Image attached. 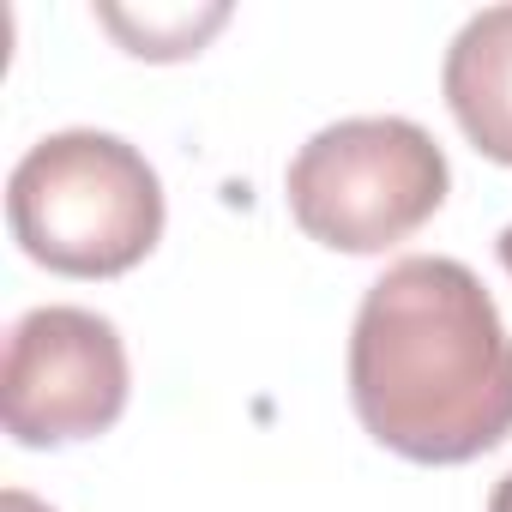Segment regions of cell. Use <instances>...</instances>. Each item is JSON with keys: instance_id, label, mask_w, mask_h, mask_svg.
Returning a JSON list of instances; mask_svg holds the SVG:
<instances>
[{"instance_id": "obj_8", "label": "cell", "mask_w": 512, "mask_h": 512, "mask_svg": "<svg viewBox=\"0 0 512 512\" xmlns=\"http://www.w3.org/2000/svg\"><path fill=\"white\" fill-rule=\"evenodd\" d=\"M488 512H512V470L494 482V494H488Z\"/></svg>"}, {"instance_id": "obj_3", "label": "cell", "mask_w": 512, "mask_h": 512, "mask_svg": "<svg viewBox=\"0 0 512 512\" xmlns=\"http://www.w3.org/2000/svg\"><path fill=\"white\" fill-rule=\"evenodd\" d=\"M452 169L428 127L404 115H350L320 127L284 175L290 217L332 253H386L446 205Z\"/></svg>"}, {"instance_id": "obj_6", "label": "cell", "mask_w": 512, "mask_h": 512, "mask_svg": "<svg viewBox=\"0 0 512 512\" xmlns=\"http://www.w3.org/2000/svg\"><path fill=\"white\" fill-rule=\"evenodd\" d=\"M223 19H229V7H205V13H193V7H169V13L97 7V25L115 31L127 43V55H139V61H187V55L205 49L211 31H223Z\"/></svg>"}, {"instance_id": "obj_9", "label": "cell", "mask_w": 512, "mask_h": 512, "mask_svg": "<svg viewBox=\"0 0 512 512\" xmlns=\"http://www.w3.org/2000/svg\"><path fill=\"white\" fill-rule=\"evenodd\" d=\"M494 253H500V266H506V278H512V223L500 229V241H494Z\"/></svg>"}, {"instance_id": "obj_7", "label": "cell", "mask_w": 512, "mask_h": 512, "mask_svg": "<svg viewBox=\"0 0 512 512\" xmlns=\"http://www.w3.org/2000/svg\"><path fill=\"white\" fill-rule=\"evenodd\" d=\"M0 512H55V506H43V500H31L25 488H7V494H0Z\"/></svg>"}, {"instance_id": "obj_2", "label": "cell", "mask_w": 512, "mask_h": 512, "mask_svg": "<svg viewBox=\"0 0 512 512\" xmlns=\"http://www.w3.org/2000/svg\"><path fill=\"white\" fill-rule=\"evenodd\" d=\"M7 223L43 272L121 278L163 241V181L121 133L67 127L13 163Z\"/></svg>"}, {"instance_id": "obj_1", "label": "cell", "mask_w": 512, "mask_h": 512, "mask_svg": "<svg viewBox=\"0 0 512 512\" xmlns=\"http://www.w3.org/2000/svg\"><path fill=\"white\" fill-rule=\"evenodd\" d=\"M356 422L410 464H470L512 434V332L446 253L386 266L350 326Z\"/></svg>"}, {"instance_id": "obj_4", "label": "cell", "mask_w": 512, "mask_h": 512, "mask_svg": "<svg viewBox=\"0 0 512 512\" xmlns=\"http://www.w3.org/2000/svg\"><path fill=\"white\" fill-rule=\"evenodd\" d=\"M133 392L127 344L115 320L91 308H31L7 332V362H0V422L31 452L97 440L121 422Z\"/></svg>"}, {"instance_id": "obj_5", "label": "cell", "mask_w": 512, "mask_h": 512, "mask_svg": "<svg viewBox=\"0 0 512 512\" xmlns=\"http://www.w3.org/2000/svg\"><path fill=\"white\" fill-rule=\"evenodd\" d=\"M440 97L464 139L512 169V7H482L458 25L446 67H440Z\"/></svg>"}]
</instances>
